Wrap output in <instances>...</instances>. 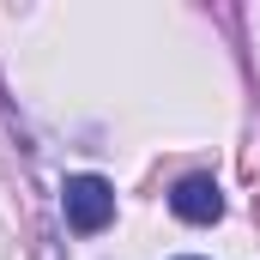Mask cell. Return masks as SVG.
Here are the masks:
<instances>
[{
    "mask_svg": "<svg viewBox=\"0 0 260 260\" xmlns=\"http://www.w3.org/2000/svg\"><path fill=\"white\" fill-rule=\"evenodd\" d=\"M61 212H67V230L97 236V230H109V218H115V188H109L103 176H67Z\"/></svg>",
    "mask_w": 260,
    "mask_h": 260,
    "instance_id": "6da1fadb",
    "label": "cell"
},
{
    "mask_svg": "<svg viewBox=\"0 0 260 260\" xmlns=\"http://www.w3.org/2000/svg\"><path fill=\"white\" fill-rule=\"evenodd\" d=\"M170 212H176L182 224H218V218H224V194H218L212 176H182V182L170 188Z\"/></svg>",
    "mask_w": 260,
    "mask_h": 260,
    "instance_id": "7a4b0ae2",
    "label": "cell"
},
{
    "mask_svg": "<svg viewBox=\"0 0 260 260\" xmlns=\"http://www.w3.org/2000/svg\"><path fill=\"white\" fill-rule=\"evenodd\" d=\"M188 260H200V254H188Z\"/></svg>",
    "mask_w": 260,
    "mask_h": 260,
    "instance_id": "3957f363",
    "label": "cell"
}]
</instances>
